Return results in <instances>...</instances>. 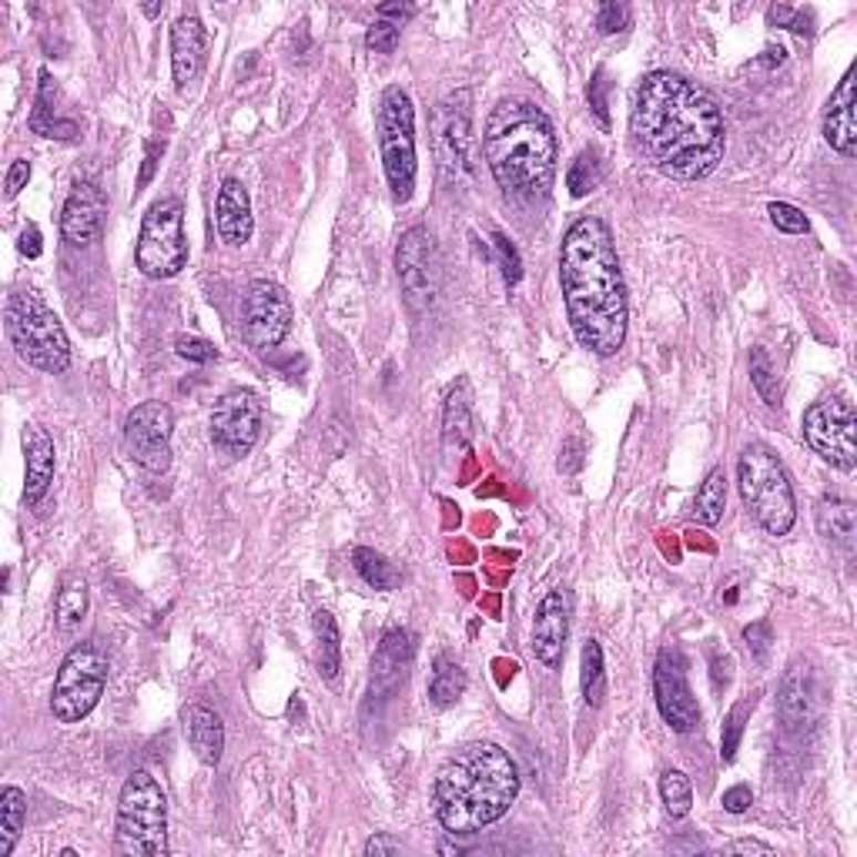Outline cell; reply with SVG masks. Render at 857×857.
<instances>
[{
  "label": "cell",
  "instance_id": "29",
  "mask_svg": "<svg viewBox=\"0 0 857 857\" xmlns=\"http://www.w3.org/2000/svg\"><path fill=\"white\" fill-rule=\"evenodd\" d=\"M466 693V670L453 657H440L433 663V677H428V703L433 706H453Z\"/></svg>",
  "mask_w": 857,
  "mask_h": 857
},
{
  "label": "cell",
  "instance_id": "26",
  "mask_svg": "<svg viewBox=\"0 0 857 857\" xmlns=\"http://www.w3.org/2000/svg\"><path fill=\"white\" fill-rule=\"evenodd\" d=\"M443 443L446 453H466L473 443V405H469V389L466 382L450 392L446 412H443Z\"/></svg>",
  "mask_w": 857,
  "mask_h": 857
},
{
  "label": "cell",
  "instance_id": "55",
  "mask_svg": "<svg viewBox=\"0 0 857 857\" xmlns=\"http://www.w3.org/2000/svg\"><path fill=\"white\" fill-rule=\"evenodd\" d=\"M440 854H463V847H460V844H450V840H446V844H440Z\"/></svg>",
  "mask_w": 857,
  "mask_h": 857
},
{
  "label": "cell",
  "instance_id": "52",
  "mask_svg": "<svg viewBox=\"0 0 857 857\" xmlns=\"http://www.w3.org/2000/svg\"><path fill=\"white\" fill-rule=\"evenodd\" d=\"M21 251L28 255V258H38L41 251H44V245H41V231H38V225H28L24 231H21Z\"/></svg>",
  "mask_w": 857,
  "mask_h": 857
},
{
  "label": "cell",
  "instance_id": "39",
  "mask_svg": "<svg viewBox=\"0 0 857 857\" xmlns=\"http://www.w3.org/2000/svg\"><path fill=\"white\" fill-rule=\"evenodd\" d=\"M751 382L761 392V399L767 405H781V385H777V369L767 355V349H754L751 352Z\"/></svg>",
  "mask_w": 857,
  "mask_h": 857
},
{
  "label": "cell",
  "instance_id": "44",
  "mask_svg": "<svg viewBox=\"0 0 857 857\" xmlns=\"http://www.w3.org/2000/svg\"><path fill=\"white\" fill-rule=\"evenodd\" d=\"M590 107H593V114L600 117V124L607 127L610 124V114H607V74L603 71H597V78L590 81Z\"/></svg>",
  "mask_w": 857,
  "mask_h": 857
},
{
  "label": "cell",
  "instance_id": "56",
  "mask_svg": "<svg viewBox=\"0 0 857 857\" xmlns=\"http://www.w3.org/2000/svg\"><path fill=\"white\" fill-rule=\"evenodd\" d=\"M145 14H148V18H158V14H162V4H148Z\"/></svg>",
  "mask_w": 857,
  "mask_h": 857
},
{
  "label": "cell",
  "instance_id": "18",
  "mask_svg": "<svg viewBox=\"0 0 857 857\" xmlns=\"http://www.w3.org/2000/svg\"><path fill=\"white\" fill-rule=\"evenodd\" d=\"M569 617H574V600H569L566 590H549L543 597V603L536 607L529 647H533L536 660L549 670H556L562 663L566 640H569Z\"/></svg>",
  "mask_w": 857,
  "mask_h": 857
},
{
  "label": "cell",
  "instance_id": "54",
  "mask_svg": "<svg viewBox=\"0 0 857 857\" xmlns=\"http://www.w3.org/2000/svg\"><path fill=\"white\" fill-rule=\"evenodd\" d=\"M155 158H158V145L148 148V162H145V175H141V185L152 182V172H155Z\"/></svg>",
  "mask_w": 857,
  "mask_h": 857
},
{
  "label": "cell",
  "instance_id": "37",
  "mask_svg": "<svg viewBox=\"0 0 857 857\" xmlns=\"http://www.w3.org/2000/svg\"><path fill=\"white\" fill-rule=\"evenodd\" d=\"M584 700L590 706H600L607 696V673H603V650L597 640H587L584 647Z\"/></svg>",
  "mask_w": 857,
  "mask_h": 857
},
{
  "label": "cell",
  "instance_id": "9",
  "mask_svg": "<svg viewBox=\"0 0 857 857\" xmlns=\"http://www.w3.org/2000/svg\"><path fill=\"white\" fill-rule=\"evenodd\" d=\"M107 653L97 643L87 640L71 647L51 690V713L58 724H81L87 717L107 686Z\"/></svg>",
  "mask_w": 857,
  "mask_h": 857
},
{
  "label": "cell",
  "instance_id": "13",
  "mask_svg": "<svg viewBox=\"0 0 857 857\" xmlns=\"http://www.w3.org/2000/svg\"><path fill=\"white\" fill-rule=\"evenodd\" d=\"M395 268H399L405 302L415 312L433 309L436 296H440L443 268H440V251H436V241L428 235V228L415 225L402 235L399 251H395Z\"/></svg>",
  "mask_w": 857,
  "mask_h": 857
},
{
  "label": "cell",
  "instance_id": "20",
  "mask_svg": "<svg viewBox=\"0 0 857 857\" xmlns=\"http://www.w3.org/2000/svg\"><path fill=\"white\" fill-rule=\"evenodd\" d=\"M854 78H857V71L847 68V74L840 78V84H837V91L830 94L827 111H824V137H827V145H830L840 158H854V155H857Z\"/></svg>",
  "mask_w": 857,
  "mask_h": 857
},
{
  "label": "cell",
  "instance_id": "43",
  "mask_svg": "<svg viewBox=\"0 0 857 857\" xmlns=\"http://www.w3.org/2000/svg\"><path fill=\"white\" fill-rule=\"evenodd\" d=\"M175 352H178L182 359L202 362V365L218 359V349H215V345H208L205 339H192V335H178V339H175Z\"/></svg>",
  "mask_w": 857,
  "mask_h": 857
},
{
  "label": "cell",
  "instance_id": "49",
  "mask_svg": "<svg viewBox=\"0 0 857 857\" xmlns=\"http://www.w3.org/2000/svg\"><path fill=\"white\" fill-rule=\"evenodd\" d=\"M28 178H31V162H28V158H18V162L8 168V198H14V195L28 185Z\"/></svg>",
  "mask_w": 857,
  "mask_h": 857
},
{
  "label": "cell",
  "instance_id": "4",
  "mask_svg": "<svg viewBox=\"0 0 857 857\" xmlns=\"http://www.w3.org/2000/svg\"><path fill=\"white\" fill-rule=\"evenodd\" d=\"M483 155L496 185L519 198H546L556 178V134L549 117L529 101H499L483 127Z\"/></svg>",
  "mask_w": 857,
  "mask_h": 857
},
{
  "label": "cell",
  "instance_id": "8",
  "mask_svg": "<svg viewBox=\"0 0 857 857\" xmlns=\"http://www.w3.org/2000/svg\"><path fill=\"white\" fill-rule=\"evenodd\" d=\"M379 152L395 202L415 192V111L402 87H385L379 104Z\"/></svg>",
  "mask_w": 857,
  "mask_h": 857
},
{
  "label": "cell",
  "instance_id": "12",
  "mask_svg": "<svg viewBox=\"0 0 857 857\" xmlns=\"http://www.w3.org/2000/svg\"><path fill=\"white\" fill-rule=\"evenodd\" d=\"M292 299L281 285L258 278L248 285V292L241 299V326L245 339L255 352H271L285 342V335L292 332Z\"/></svg>",
  "mask_w": 857,
  "mask_h": 857
},
{
  "label": "cell",
  "instance_id": "32",
  "mask_svg": "<svg viewBox=\"0 0 857 857\" xmlns=\"http://www.w3.org/2000/svg\"><path fill=\"white\" fill-rule=\"evenodd\" d=\"M352 566H355V574L372 587V590H395L399 584H402V574L399 569L382 556V553H375V549H369V546H359L355 553H352Z\"/></svg>",
  "mask_w": 857,
  "mask_h": 857
},
{
  "label": "cell",
  "instance_id": "6",
  "mask_svg": "<svg viewBox=\"0 0 857 857\" xmlns=\"http://www.w3.org/2000/svg\"><path fill=\"white\" fill-rule=\"evenodd\" d=\"M737 486L747 509L771 536L791 533L797 519V503H794V486L787 479V469L774 456V450L751 443L737 463Z\"/></svg>",
  "mask_w": 857,
  "mask_h": 857
},
{
  "label": "cell",
  "instance_id": "7",
  "mask_svg": "<svg viewBox=\"0 0 857 857\" xmlns=\"http://www.w3.org/2000/svg\"><path fill=\"white\" fill-rule=\"evenodd\" d=\"M4 319H8V339L28 365L48 375H58L71 365L68 332L61 319L34 292H14L8 299Z\"/></svg>",
  "mask_w": 857,
  "mask_h": 857
},
{
  "label": "cell",
  "instance_id": "33",
  "mask_svg": "<svg viewBox=\"0 0 857 857\" xmlns=\"http://www.w3.org/2000/svg\"><path fill=\"white\" fill-rule=\"evenodd\" d=\"M84 617H87V584L81 577H64L54 600V620L61 630H74Z\"/></svg>",
  "mask_w": 857,
  "mask_h": 857
},
{
  "label": "cell",
  "instance_id": "48",
  "mask_svg": "<svg viewBox=\"0 0 857 857\" xmlns=\"http://www.w3.org/2000/svg\"><path fill=\"white\" fill-rule=\"evenodd\" d=\"M751 801H754V794H751L747 784H737V787L724 791V810L727 814H744L751 807Z\"/></svg>",
  "mask_w": 857,
  "mask_h": 857
},
{
  "label": "cell",
  "instance_id": "24",
  "mask_svg": "<svg viewBox=\"0 0 857 857\" xmlns=\"http://www.w3.org/2000/svg\"><path fill=\"white\" fill-rule=\"evenodd\" d=\"M24 456H28V483H24V499L41 503L54 479V443L41 425L24 428Z\"/></svg>",
  "mask_w": 857,
  "mask_h": 857
},
{
  "label": "cell",
  "instance_id": "34",
  "mask_svg": "<svg viewBox=\"0 0 857 857\" xmlns=\"http://www.w3.org/2000/svg\"><path fill=\"white\" fill-rule=\"evenodd\" d=\"M54 81H51V71H41V94H38V107H34V114H31V127L38 131V134H44V137H64V141H71L74 134H78V127L68 121V124H61V121H54V107H51V101H54Z\"/></svg>",
  "mask_w": 857,
  "mask_h": 857
},
{
  "label": "cell",
  "instance_id": "22",
  "mask_svg": "<svg viewBox=\"0 0 857 857\" xmlns=\"http://www.w3.org/2000/svg\"><path fill=\"white\" fill-rule=\"evenodd\" d=\"M218 235L225 245L231 248H241L248 245L251 231H255V218H251V202H248V192L238 178H228L221 188H218Z\"/></svg>",
  "mask_w": 857,
  "mask_h": 857
},
{
  "label": "cell",
  "instance_id": "28",
  "mask_svg": "<svg viewBox=\"0 0 857 857\" xmlns=\"http://www.w3.org/2000/svg\"><path fill=\"white\" fill-rule=\"evenodd\" d=\"M28 820V794L14 784L0 791V857H11Z\"/></svg>",
  "mask_w": 857,
  "mask_h": 857
},
{
  "label": "cell",
  "instance_id": "17",
  "mask_svg": "<svg viewBox=\"0 0 857 857\" xmlns=\"http://www.w3.org/2000/svg\"><path fill=\"white\" fill-rule=\"evenodd\" d=\"M433 145H436V165L440 175L450 185H460L469 175V145H473V127L466 107H453L450 101L436 107L433 117Z\"/></svg>",
  "mask_w": 857,
  "mask_h": 857
},
{
  "label": "cell",
  "instance_id": "2",
  "mask_svg": "<svg viewBox=\"0 0 857 857\" xmlns=\"http://www.w3.org/2000/svg\"><path fill=\"white\" fill-rule=\"evenodd\" d=\"M559 285L574 335L600 359H613L627 342V285L610 228L587 215L566 231L559 248Z\"/></svg>",
  "mask_w": 857,
  "mask_h": 857
},
{
  "label": "cell",
  "instance_id": "35",
  "mask_svg": "<svg viewBox=\"0 0 857 857\" xmlns=\"http://www.w3.org/2000/svg\"><path fill=\"white\" fill-rule=\"evenodd\" d=\"M781 713L784 721L794 727V724H804L810 717V673L794 667V673L784 680V693H781Z\"/></svg>",
  "mask_w": 857,
  "mask_h": 857
},
{
  "label": "cell",
  "instance_id": "53",
  "mask_svg": "<svg viewBox=\"0 0 857 857\" xmlns=\"http://www.w3.org/2000/svg\"><path fill=\"white\" fill-rule=\"evenodd\" d=\"M810 24H814V14H810V11H794V18H791L787 28H791L794 34H801V38H810V34H814Z\"/></svg>",
  "mask_w": 857,
  "mask_h": 857
},
{
  "label": "cell",
  "instance_id": "45",
  "mask_svg": "<svg viewBox=\"0 0 857 857\" xmlns=\"http://www.w3.org/2000/svg\"><path fill=\"white\" fill-rule=\"evenodd\" d=\"M623 24H627V11L620 4H613V0H607V4L600 8V18H597L600 34H617V31H623Z\"/></svg>",
  "mask_w": 857,
  "mask_h": 857
},
{
  "label": "cell",
  "instance_id": "46",
  "mask_svg": "<svg viewBox=\"0 0 857 857\" xmlns=\"http://www.w3.org/2000/svg\"><path fill=\"white\" fill-rule=\"evenodd\" d=\"M496 248H499V258H503V275H506V281L516 285V281H519V255H516V248H513L503 235H496Z\"/></svg>",
  "mask_w": 857,
  "mask_h": 857
},
{
  "label": "cell",
  "instance_id": "14",
  "mask_svg": "<svg viewBox=\"0 0 857 857\" xmlns=\"http://www.w3.org/2000/svg\"><path fill=\"white\" fill-rule=\"evenodd\" d=\"M172 433H175V412L155 399L134 405L124 419L127 453L148 473H165L172 466Z\"/></svg>",
  "mask_w": 857,
  "mask_h": 857
},
{
  "label": "cell",
  "instance_id": "25",
  "mask_svg": "<svg viewBox=\"0 0 857 857\" xmlns=\"http://www.w3.org/2000/svg\"><path fill=\"white\" fill-rule=\"evenodd\" d=\"M412 633L409 630H392L385 633L375 660H372V690L389 693L405 680V667L412 660Z\"/></svg>",
  "mask_w": 857,
  "mask_h": 857
},
{
  "label": "cell",
  "instance_id": "47",
  "mask_svg": "<svg viewBox=\"0 0 857 857\" xmlns=\"http://www.w3.org/2000/svg\"><path fill=\"white\" fill-rule=\"evenodd\" d=\"M744 640H747V647L754 650V657L764 660V657H767V647H771V627H767V623H751V627L744 630Z\"/></svg>",
  "mask_w": 857,
  "mask_h": 857
},
{
  "label": "cell",
  "instance_id": "10",
  "mask_svg": "<svg viewBox=\"0 0 857 857\" xmlns=\"http://www.w3.org/2000/svg\"><path fill=\"white\" fill-rule=\"evenodd\" d=\"M134 261L141 275L155 281L175 278L188 265V241H185V208L178 198H162L141 218V235L134 248Z\"/></svg>",
  "mask_w": 857,
  "mask_h": 857
},
{
  "label": "cell",
  "instance_id": "36",
  "mask_svg": "<svg viewBox=\"0 0 857 857\" xmlns=\"http://www.w3.org/2000/svg\"><path fill=\"white\" fill-rule=\"evenodd\" d=\"M603 182V165H600V155L593 148L580 152L574 158V165H569L566 172V188L574 198H587L597 185Z\"/></svg>",
  "mask_w": 857,
  "mask_h": 857
},
{
  "label": "cell",
  "instance_id": "3",
  "mask_svg": "<svg viewBox=\"0 0 857 857\" xmlns=\"http://www.w3.org/2000/svg\"><path fill=\"white\" fill-rule=\"evenodd\" d=\"M519 797L516 761L489 741L466 744L436 774L433 804L450 837H473L496 824Z\"/></svg>",
  "mask_w": 857,
  "mask_h": 857
},
{
  "label": "cell",
  "instance_id": "42",
  "mask_svg": "<svg viewBox=\"0 0 857 857\" xmlns=\"http://www.w3.org/2000/svg\"><path fill=\"white\" fill-rule=\"evenodd\" d=\"M767 215H771V221L781 228V231H787V235H804L810 225H807V215L801 211V208H794V205H787V202H771L767 205Z\"/></svg>",
  "mask_w": 857,
  "mask_h": 857
},
{
  "label": "cell",
  "instance_id": "15",
  "mask_svg": "<svg viewBox=\"0 0 857 857\" xmlns=\"http://www.w3.org/2000/svg\"><path fill=\"white\" fill-rule=\"evenodd\" d=\"M261 433V399L251 389L225 392L211 409V440L228 456H248Z\"/></svg>",
  "mask_w": 857,
  "mask_h": 857
},
{
  "label": "cell",
  "instance_id": "19",
  "mask_svg": "<svg viewBox=\"0 0 857 857\" xmlns=\"http://www.w3.org/2000/svg\"><path fill=\"white\" fill-rule=\"evenodd\" d=\"M104 218H107L104 192L97 185H91V182H81V185H74V192L64 202L61 235L74 248H87L91 241H97V235L104 228Z\"/></svg>",
  "mask_w": 857,
  "mask_h": 857
},
{
  "label": "cell",
  "instance_id": "30",
  "mask_svg": "<svg viewBox=\"0 0 857 857\" xmlns=\"http://www.w3.org/2000/svg\"><path fill=\"white\" fill-rule=\"evenodd\" d=\"M724 506H727V479L724 469H710V476L703 479V486L696 489L693 499V519L703 526H717L724 519Z\"/></svg>",
  "mask_w": 857,
  "mask_h": 857
},
{
  "label": "cell",
  "instance_id": "5",
  "mask_svg": "<svg viewBox=\"0 0 857 857\" xmlns=\"http://www.w3.org/2000/svg\"><path fill=\"white\" fill-rule=\"evenodd\" d=\"M114 854L165 857L168 854V801L155 774L134 771L117 797Z\"/></svg>",
  "mask_w": 857,
  "mask_h": 857
},
{
  "label": "cell",
  "instance_id": "31",
  "mask_svg": "<svg viewBox=\"0 0 857 857\" xmlns=\"http://www.w3.org/2000/svg\"><path fill=\"white\" fill-rule=\"evenodd\" d=\"M312 630H316V643H319V673H322L326 680H335V677H339V667H342V643H339L335 617H332L329 610H316Z\"/></svg>",
  "mask_w": 857,
  "mask_h": 857
},
{
  "label": "cell",
  "instance_id": "50",
  "mask_svg": "<svg viewBox=\"0 0 857 857\" xmlns=\"http://www.w3.org/2000/svg\"><path fill=\"white\" fill-rule=\"evenodd\" d=\"M724 854H761V857H774V847L751 837V840H734V844H727Z\"/></svg>",
  "mask_w": 857,
  "mask_h": 857
},
{
  "label": "cell",
  "instance_id": "38",
  "mask_svg": "<svg viewBox=\"0 0 857 857\" xmlns=\"http://www.w3.org/2000/svg\"><path fill=\"white\" fill-rule=\"evenodd\" d=\"M660 797H663V807L670 817H686L690 814V804H693V787H690V777L683 771H667L660 777Z\"/></svg>",
  "mask_w": 857,
  "mask_h": 857
},
{
  "label": "cell",
  "instance_id": "40",
  "mask_svg": "<svg viewBox=\"0 0 857 857\" xmlns=\"http://www.w3.org/2000/svg\"><path fill=\"white\" fill-rule=\"evenodd\" d=\"M751 710H754V696H751V700H741V703L727 713V721H724V751H721L724 761H734V754H737V747H741V737H744V721L751 717Z\"/></svg>",
  "mask_w": 857,
  "mask_h": 857
},
{
  "label": "cell",
  "instance_id": "23",
  "mask_svg": "<svg viewBox=\"0 0 857 857\" xmlns=\"http://www.w3.org/2000/svg\"><path fill=\"white\" fill-rule=\"evenodd\" d=\"M182 721H185V734H188L195 757L208 767H218L221 751H225V727H221L218 713L208 710L205 703H192V706H185Z\"/></svg>",
  "mask_w": 857,
  "mask_h": 857
},
{
  "label": "cell",
  "instance_id": "21",
  "mask_svg": "<svg viewBox=\"0 0 857 857\" xmlns=\"http://www.w3.org/2000/svg\"><path fill=\"white\" fill-rule=\"evenodd\" d=\"M205 68V24L195 14H182L172 28V74L175 87L188 91V84Z\"/></svg>",
  "mask_w": 857,
  "mask_h": 857
},
{
  "label": "cell",
  "instance_id": "41",
  "mask_svg": "<svg viewBox=\"0 0 857 857\" xmlns=\"http://www.w3.org/2000/svg\"><path fill=\"white\" fill-rule=\"evenodd\" d=\"M399 31L402 24L399 21H385V18H375L365 31V48L375 51V54H392L399 48Z\"/></svg>",
  "mask_w": 857,
  "mask_h": 857
},
{
  "label": "cell",
  "instance_id": "27",
  "mask_svg": "<svg viewBox=\"0 0 857 857\" xmlns=\"http://www.w3.org/2000/svg\"><path fill=\"white\" fill-rule=\"evenodd\" d=\"M814 516H817V533L827 543H837L844 549L854 546V533H857V509H854V503L837 499V496H824L817 503Z\"/></svg>",
  "mask_w": 857,
  "mask_h": 857
},
{
  "label": "cell",
  "instance_id": "11",
  "mask_svg": "<svg viewBox=\"0 0 857 857\" xmlns=\"http://www.w3.org/2000/svg\"><path fill=\"white\" fill-rule=\"evenodd\" d=\"M804 440L834 469L854 473V466H857V415H854L850 402H844V399L814 402L804 412Z\"/></svg>",
  "mask_w": 857,
  "mask_h": 857
},
{
  "label": "cell",
  "instance_id": "16",
  "mask_svg": "<svg viewBox=\"0 0 857 857\" xmlns=\"http://www.w3.org/2000/svg\"><path fill=\"white\" fill-rule=\"evenodd\" d=\"M653 696L660 706L663 724H670V731L677 734H690L700 724V706L690 693L686 683V663L680 647H663L657 657V670H653Z\"/></svg>",
  "mask_w": 857,
  "mask_h": 857
},
{
  "label": "cell",
  "instance_id": "1",
  "mask_svg": "<svg viewBox=\"0 0 857 857\" xmlns=\"http://www.w3.org/2000/svg\"><path fill=\"white\" fill-rule=\"evenodd\" d=\"M630 134L643 162L677 182L710 175L727 145L717 101L670 71H653L637 87Z\"/></svg>",
  "mask_w": 857,
  "mask_h": 857
},
{
  "label": "cell",
  "instance_id": "51",
  "mask_svg": "<svg viewBox=\"0 0 857 857\" xmlns=\"http://www.w3.org/2000/svg\"><path fill=\"white\" fill-rule=\"evenodd\" d=\"M399 850H402V844L395 837H389V834H375V837L365 840V854L369 857L372 854H399Z\"/></svg>",
  "mask_w": 857,
  "mask_h": 857
}]
</instances>
